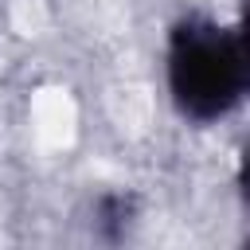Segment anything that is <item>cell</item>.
I'll return each mask as SVG.
<instances>
[{"mask_svg": "<svg viewBox=\"0 0 250 250\" xmlns=\"http://www.w3.org/2000/svg\"><path fill=\"white\" fill-rule=\"evenodd\" d=\"M164 82L172 109L191 125L230 117L250 90V51L242 23L184 12L164 39Z\"/></svg>", "mask_w": 250, "mask_h": 250, "instance_id": "cell-1", "label": "cell"}, {"mask_svg": "<svg viewBox=\"0 0 250 250\" xmlns=\"http://www.w3.org/2000/svg\"><path fill=\"white\" fill-rule=\"evenodd\" d=\"M137 223H141V199L133 191H102L90 207V230L98 242L117 246V242L133 238Z\"/></svg>", "mask_w": 250, "mask_h": 250, "instance_id": "cell-2", "label": "cell"}]
</instances>
